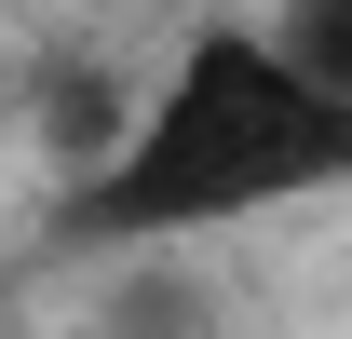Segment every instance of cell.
I'll list each match as a JSON object with an SVG mask.
<instances>
[{"label":"cell","instance_id":"2","mask_svg":"<svg viewBox=\"0 0 352 339\" xmlns=\"http://www.w3.org/2000/svg\"><path fill=\"white\" fill-rule=\"evenodd\" d=\"M95 285L68 312V339H244V285L230 245H135V258H82Z\"/></svg>","mask_w":352,"mask_h":339},{"label":"cell","instance_id":"1","mask_svg":"<svg viewBox=\"0 0 352 339\" xmlns=\"http://www.w3.org/2000/svg\"><path fill=\"white\" fill-rule=\"evenodd\" d=\"M352 176V95L271 54L258 14H204L122 95V123L41 204V258H135V245H244Z\"/></svg>","mask_w":352,"mask_h":339},{"label":"cell","instance_id":"3","mask_svg":"<svg viewBox=\"0 0 352 339\" xmlns=\"http://www.w3.org/2000/svg\"><path fill=\"white\" fill-rule=\"evenodd\" d=\"M258 28H271V54H285V68H311V82L352 95V0H271Z\"/></svg>","mask_w":352,"mask_h":339}]
</instances>
